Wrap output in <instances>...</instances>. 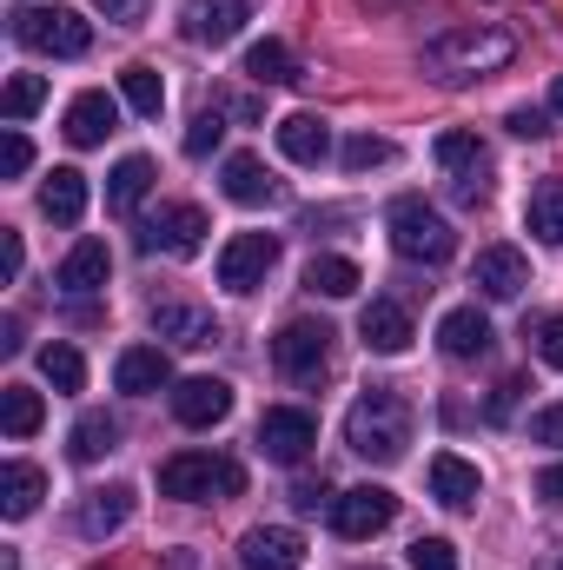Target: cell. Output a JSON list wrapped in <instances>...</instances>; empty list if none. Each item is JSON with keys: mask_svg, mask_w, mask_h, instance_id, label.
Listing matches in <instances>:
<instances>
[{"mask_svg": "<svg viewBox=\"0 0 563 570\" xmlns=\"http://www.w3.org/2000/svg\"><path fill=\"white\" fill-rule=\"evenodd\" d=\"M517 60V40L504 27H451L424 47V73L437 87H464V80H484V73H504Z\"/></svg>", "mask_w": 563, "mask_h": 570, "instance_id": "6da1fadb", "label": "cell"}, {"mask_svg": "<svg viewBox=\"0 0 563 570\" xmlns=\"http://www.w3.org/2000/svg\"><path fill=\"white\" fill-rule=\"evenodd\" d=\"M345 444H352L358 458H372V464H398L405 444H412V405H405L398 392L372 385V392L345 412Z\"/></svg>", "mask_w": 563, "mask_h": 570, "instance_id": "7a4b0ae2", "label": "cell"}, {"mask_svg": "<svg viewBox=\"0 0 563 570\" xmlns=\"http://www.w3.org/2000/svg\"><path fill=\"white\" fill-rule=\"evenodd\" d=\"M246 491V464L239 458H213V451H179L159 464V498L179 504H213V498H239Z\"/></svg>", "mask_w": 563, "mask_h": 570, "instance_id": "3957f363", "label": "cell"}, {"mask_svg": "<svg viewBox=\"0 0 563 570\" xmlns=\"http://www.w3.org/2000/svg\"><path fill=\"white\" fill-rule=\"evenodd\" d=\"M13 40L33 47V53H53V60H80L93 47V27L73 13V7H13L7 13Z\"/></svg>", "mask_w": 563, "mask_h": 570, "instance_id": "277c9868", "label": "cell"}, {"mask_svg": "<svg viewBox=\"0 0 563 570\" xmlns=\"http://www.w3.org/2000/svg\"><path fill=\"white\" fill-rule=\"evenodd\" d=\"M385 233H392V246H398L405 259H424V266H444V259L457 253L451 219H444L437 206H424V199H398V206L385 213Z\"/></svg>", "mask_w": 563, "mask_h": 570, "instance_id": "5b68a950", "label": "cell"}, {"mask_svg": "<svg viewBox=\"0 0 563 570\" xmlns=\"http://www.w3.org/2000/svg\"><path fill=\"white\" fill-rule=\"evenodd\" d=\"M392 518H398V498H392L385 484H352V491H338V498H332V531H338V538H352V544L378 538Z\"/></svg>", "mask_w": 563, "mask_h": 570, "instance_id": "8992f818", "label": "cell"}, {"mask_svg": "<svg viewBox=\"0 0 563 570\" xmlns=\"http://www.w3.org/2000/svg\"><path fill=\"white\" fill-rule=\"evenodd\" d=\"M332 325L325 318H292L279 325V338H273V365H279L285 379H318L325 372V358H332Z\"/></svg>", "mask_w": 563, "mask_h": 570, "instance_id": "52a82bcc", "label": "cell"}, {"mask_svg": "<svg viewBox=\"0 0 563 570\" xmlns=\"http://www.w3.org/2000/svg\"><path fill=\"white\" fill-rule=\"evenodd\" d=\"M206 233H213V219L199 206H159L140 226V246L146 253H166V259H192L206 246Z\"/></svg>", "mask_w": 563, "mask_h": 570, "instance_id": "ba28073f", "label": "cell"}, {"mask_svg": "<svg viewBox=\"0 0 563 570\" xmlns=\"http://www.w3.org/2000/svg\"><path fill=\"white\" fill-rule=\"evenodd\" d=\"M253 444H259L273 464H305L312 444H318V419L298 412V405H273V412L259 419V431H253Z\"/></svg>", "mask_w": 563, "mask_h": 570, "instance_id": "9c48e42d", "label": "cell"}, {"mask_svg": "<svg viewBox=\"0 0 563 570\" xmlns=\"http://www.w3.org/2000/svg\"><path fill=\"white\" fill-rule=\"evenodd\" d=\"M273 266H279V239L273 233H233L226 253H219V285L226 292H259Z\"/></svg>", "mask_w": 563, "mask_h": 570, "instance_id": "30bf717a", "label": "cell"}, {"mask_svg": "<svg viewBox=\"0 0 563 570\" xmlns=\"http://www.w3.org/2000/svg\"><path fill=\"white\" fill-rule=\"evenodd\" d=\"M226 412H233V385H226V379H179V385H172V419L186 431L219 425Z\"/></svg>", "mask_w": 563, "mask_h": 570, "instance_id": "8fae6325", "label": "cell"}, {"mask_svg": "<svg viewBox=\"0 0 563 570\" xmlns=\"http://www.w3.org/2000/svg\"><path fill=\"white\" fill-rule=\"evenodd\" d=\"M358 338H365V352L398 358V352L412 345V312H405L398 298H372V305L358 312Z\"/></svg>", "mask_w": 563, "mask_h": 570, "instance_id": "7c38bea8", "label": "cell"}, {"mask_svg": "<svg viewBox=\"0 0 563 570\" xmlns=\"http://www.w3.org/2000/svg\"><path fill=\"white\" fill-rule=\"evenodd\" d=\"M246 20H253V0H186V40L199 47H226Z\"/></svg>", "mask_w": 563, "mask_h": 570, "instance_id": "4fadbf2b", "label": "cell"}, {"mask_svg": "<svg viewBox=\"0 0 563 570\" xmlns=\"http://www.w3.org/2000/svg\"><path fill=\"white\" fill-rule=\"evenodd\" d=\"M471 279H477V292L484 298H524V285H531V266H524V253L517 246H484L477 253V266H471Z\"/></svg>", "mask_w": 563, "mask_h": 570, "instance_id": "5bb4252c", "label": "cell"}, {"mask_svg": "<svg viewBox=\"0 0 563 570\" xmlns=\"http://www.w3.org/2000/svg\"><path fill=\"white\" fill-rule=\"evenodd\" d=\"M239 564L246 570H298L305 564V538L285 531V524H259L239 538Z\"/></svg>", "mask_w": 563, "mask_h": 570, "instance_id": "9a60e30c", "label": "cell"}, {"mask_svg": "<svg viewBox=\"0 0 563 570\" xmlns=\"http://www.w3.org/2000/svg\"><path fill=\"white\" fill-rule=\"evenodd\" d=\"M152 332L159 338H172V345H219V318L213 312H199V305H186V298H159L152 305Z\"/></svg>", "mask_w": 563, "mask_h": 570, "instance_id": "2e32d148", "label": "cell"}, {"mask_svg": "<svg viewBox=\"0 0 563 570\" xmlns=\"http://www.w3.org/2000/svg\"><path fill=\"white\" fill-rule=\"evenodd\" d=\"M134 518V484H100V491H87L80 498V511H73V524H80V538H113L120 524Z\"/></svg>", "mask_w": 563, "mask_h": 570, "instance_id": "e0dca14e", "label": "cell"}, {"mask_svg": "<svg viewBox=\"0 0 563 570\" xmlns=\"http://www.w3.org/2000/svg\"><path fill=\"white\" fill-rule=\"evenodd\" d=\"M113 385H120V392H134V399L166 392V385H172V358H166L159 345H127V352L113 358Z\"/></svg>", "mask_w": 563, "mask_h": 570, "instance_id": "ac0fdd59", "label": "cell"}, {"mask_svg": "<svg viewBox=\"0 0 563 570\" xmlns=\"http://www.w3.org/2000/svg\"><path fill=\"white\" fill-rule=\"evenodd\" d=\"M491 318L477 312V305H457V312H444L437 318V345H444V358H484L491 352Z\"/></svg>", "mask_w": 563, "mask_h": 570, "instance_id": "d6986e66", "label": "cell"}, {"mask_svg": "<svg viewBox=\"0 0 563 570\" xmlns=\"http://www.w3.org/2000/svg\"><path fill=\"white\" fill-rule=\"evenodd\" d=\"M477 491H484V478H477V464H471V458H457V451H437V458H431V498H437V504L471 511V504H477Z\"/></svg>", "mask_w": 563, "mask_h": 570, "instance_id": "ffe728a7", "label": "cell"}, {"mask_svg": "<svg viewBox=\"0 0 563 570\" xmlns=\"http://www.w3.org/2000/svg\"><path fill=\"white\" fill-rule=\"evenodd\" d=\"M273 140L292 166H325V153H332V127L318 120V114H285L279 127H273Z\"/></svg>", "mask_w": 563, "mask_h": 570, "instance_id": "44dd1931", "label": "cell"}, {"mask_svg": "<svg viewBox=\"0 0 563 570\" xmlns=\"http://www.w3.org/2000/svg\"><path fill=\"white\" fill-rule=\"evenodd\" d=\"M107 134H120V100L113 94H80L73 107H67V140L73 146H100Z\"/></svg>", "mask_w": 563, "mask_h": 570, "instance_id": "7402d4cb", "label": "cell"}, {"mask_svg": "<svg viewBox=\"0 0 563 570\" xmlns=\"http://www.w3.org/2000/svg\"><path fill=\"white\" fill-rule=\"evenodd\" d=\"M107 273H113V253H107V239H80V246L60 259V292H73V298H87V292H107Z\"/></svg>", "mask_w": 563, "mask_h": 570, "instance_id": "603a6c76", "label": "cell"}, {"mask_svg": "<svg viewBox=\"0 0 563 570\" xmlns=\"http://www.w3.org/2000/svg\"><path fill=\"white\" fill-rule=\"evenodd\" d=\"M40 213H47L53 226H80V213H87V173L53 166L47 186H40Z\"/></svg>", "mask_w": 563, "mask_h": 570, "instance_id": "cb8c5ba5", "label": "cell"}, {"mask_svg": "<svg viewBox=\"0 0 563 570\" xmlns=\"http://www.w3.org/2000/svg\"><path fill=\"white\" fill-rule=\"evenodd\" d=\"M226 199H239V206H273V199H279V179L266 173V159L233 153V159H226Z\"/></svg>", "mask_w": 563, "mask_h": 570, "instance_id": "d4e9b609", "label": "cell"}, {"mask_svg": "<svg viewBox=\"0 0 563 570\" xmlns=\"http://www.w3.org/2000/svg\"><path fill=\"white\" fill-rule=\"evenodd\" d=\"M40 498H47V471L13 458V464L0 471V518H33V511H40Z\"/></svg>", "mask_w": 563, "mask_h": 570, "instance_id": "484cf974", "label": "cell"}, {"mask_svg": "<svg viewBox=\"0 0 563 570\" xmlns=\"http://www.w3.org/2000/svg\"><path fill=\"white\" fill-rule=\"evenodd\" d=\"M146 193H152V159H146V153H127V159L107 173V213H134Z\"/></svg>", "mask_w": 563, "mask_h": 570, "instance_id": "4316f807", "label": "cell"}, {"mask_svg": "<svg viewBox=\"0 0 563 570\" xmlns=\"http://www.w3.org/2000/svg\"><path fill=\"white\" fill-rule=\"evenodd\" d=\"M246 73H253L259 87H292V80H298V60H292L285 40H253V47H246Z\"/></svg>", "mask_w": 563, "mask_h": 570, "instance_id": "83f0119b", "label": "cell"}, {"mask_svg": "<svg viewBox=\"0 0 563 570\" xmlns=\"http://www.w3.org/2000/svg\"><path fill=\"white\" fill-rule=\"evenodd\" d=\"M113 444H120V425H113L107 412H87L80 425L67 431V451H73V464H100Z\"/></svg>", "mask_w": 563, "mask_h": 570, "instance_id": "f1b7e54d", "label": "cell"}, {"mask_svg": "<svg viewBox=\"0 0 563 570\" xmlns=\"http://www.w3.org/2000/svg\"><path fill=\"white\" fill-rule=\"evenodd\" d=\"M524 226L544 239V246H563V179H544L524 206Z\"/></svg>", "mask_w": 563, "mask_h": 570, "instance_id": "f546056e", "label": "cell"}, {"mask_svg": "<svg viewBox=\"0 0 563 570\" xmlns=\"http://www.w3.org/2000/svg\"><path fill=\"white\" fill-rule=\"evenodd\" d=\"M305 285H312L318 298H352L365 279H358V266H352V259H338V253H318V259L305 266Z\"/></svg>", "mask_w": 563, "mask_h": 570, "instance_id": "4dcf8cb0", "label": "cell"}, {"mask_svg": "<svg viewBox=\"0 0 563 570\" xmlns=\"http://www.w3.org/2000/svg\"><path fill=\"white\" fill-rule=\"evenodd\" d=\"M40 419H47L40 392H27V385H7V392H0V431H7V438H33Z\"/></svg>", "mask_w": 563, "mask_h": 570, "instance_id": "1f68e13d", "label": "cell"}, {"mask_svg": "<svg viewBox=\"0 0 563 570\" xmlns=\"http://www.w3.org/2000/svg\"><path fill=\"white\" fill-rule=\"evenodd\" d=\"M120 100H127L140 120H159V107H166V80H159L152 67H140V60H134V67L120 73Z\"/></svg>", "mask_w": 563, "mask_h": 570, "instance_id": "d6a6232c", "label": "cell"}, {"mask_svg": "<svg viewBox=\"0 0 563 570\" xmlns=\"http://www.w3.org/2000/svg\"><path fill=\"white\" fill-rule=\"evenodd\" d=\"M40 379H47L53 392H80V385H87V358L53 338V345H40Z\"/></svg>", "mask_w": 563, "mask_h": 570, "instance_id": "836d02e7", "label": "cell"}, {"mask_svg": "<svg viewBox=\"0 0 563 570\" xmlns=\"http://www.w3.org/2000/svg\"><path fill=\"white\" fill-rule=\"evenodd\" d=\"M431 153H437V166H444L451 179H457V173L491 166V153H484V140H477V134H437V146H431Z\"/></svg>", "mask_w": 563, "mask_h": 570, "instance_id": "e575fe53", "label": "cell"}, {"mask_svg": "<svg viewBox=\"0 0 563 570\" xmlns=\"http://www.w3.org/2000/svg\"><path fill=\"white\" fill-rule=\"evenodd\" d=\"M40 100H47V80H40V73H13V80H7V94H0V114L20 127L27 114H40Z\"/></svg>", "mask_w": 563, "mask_h": 570, "instance_id": "d590c367", "label": "cell"}, {"mask_svg": "<svg viewBox=\"0 0 563 570\" xmlns=\"http://www.w3.org/2000/svg\"><path fill=\"white\" fill-rule=\"evenodd\" d=\"M338 159H345V173H372V166H392V159H398V146L378 140V134H352Z\"/></svg>", "mask_w": 563, "mask_h": 570, "instance_id": "8d00e7d4", "label": "cell"}, {"mask_svg": "<svg viewBox=\"0 0 563 570\" xmlns=\"http://www.w3.org/2000/svg\"><path fill=\"white\" fill-rule=\"evenodd\" d=\"M27 166H33V146H27L20 127H7V134H0V179H20Z\"/></svg>", "mask_w": 563, "mask_h": 570, "instance_id": "74e56055", "label": "cell"}, {"mask_svg": "<svg viewBox=\"0 0 563 570\" xmlns=\"http://www.w3.org/2000/svg\"><path fill=\"white\" fill-rule=\"evenodd\" d=\"M219 140H226V120H219V107H213V114H199V120L186 127V153H192V159H206Z\"/></svg>", "mask_w": 563, "mask_h": 570, "instance_id": "f35d334b", "label": "cell"}, {"mask_svg": "<svg viewBox=\"0 0 563 570\" xmlns=\"http://www.w3.org/2000/svg\"><path fill=\"white\" fill-rule=\"evenodd\" d=\"M412 570H457V544L451 538H418L412 544Z\"/></svg>", "mask_w": 563, "mask_h": 570, "instance_id": "ab89813d", "label": "cell"}, {"mask_svg": "<svg viewBox=\"0 0 563 570\" xmlns=\"http://www.w3.org/2000/svg\"><path fill=\"white\" fill-rule=\"evenodd\" d=\"M504 127H511L517 140H544V134H551V114H544V107H511Z\"/></svg>", "mask_w": 563, "mask_h": 570, "instance_id": "60d3db41", "label": "cell"}, {"mask_svg": "<svg viewBox=\"0 0 563 570\" xmlns=\"http://www.w3.org/2000/svg\"><path fill=\"white\" fill-rule=\"evenodd\" d=\"M451 193H457V206H484V199H491V166L457 173V179H451Z\"/></svg>", "mask_w": 563, "mask_h": 570, "instance_id": "b9f144b4", "label": "cell"}, {"mask_svg": "<svg viewBox=\"0 0 563 570\" xmlns=\"http://www.w3.org/2000/svg\"><path fill=\"white\" fill-rule=\"evenodd\" d=\"M292 511H305V518H312V511H332L325 478H298V484H292Z\"/></svg>", "mask_w": 563, "mask_h": 570, "instance_id": "7bdbcfd3", "label": "cell"}, {"mask_svg": "<svg viewBox=\"0 0 563 570\" xmlns=\"http://www.w3.org/2000/svg\"><path fill=\"white\" fill-rule=\"evenodd\" d=\"M517 399H524V379H504V385L491 392V405H484V419H491V425H504V419L517 412Z\"/></svg>", "mask_w": 563, "mask_h": 570, "instance_id": "ee69618b", "label": "cell"}, {"mask_svg": "<svg viewBox=\"0 0 563 570\" xmlns=\"http://www.w3.org/2000/svg\"><path fill=\"white\" fill-rule=\"evenodd\" d=\"M537 358H544L551 372H563V312L557 318H544V332H537Z\"/></svg>", "mask_w": 563, "mask_h": 570, "instance_id": "f6af8a7d", "label": "cell"}, {"mask_svg": "<svg viewBox=\"0 0 563 570\" xmlns=\"http://www.w3.org/2000/svg\"><path fill=\"white\" fill-rule=\"evenodd\" d=\"M93 7H100V13H107L113 27H140V20H146V7H152V0H93Z\"/></svg>", "mask_w": 563, "mask_h": 570, "instance_id": "bcb514c9", "label": "cell"}, {"mask_svg": "<svg viewBox=\"0 0 563 570\" xmlns=\"http://www.w3.org/2000/svg\"><path fill=\"white\" fill-rule=\"evenodd\" d=\"M531 444H563V405H544L531 419Z\"/></svg>", "mask_w": 563, "mask_h": 570, "instance_id": "7dc6e473", "label": "cell"}, {"mask_svg": "<svg viewBox=\"0 0 563 570\" xmlns=\"http://www.w3.org/2000/svg\"><path fill=\"white\" fill-rule=\"evenodd\" d=\"M20 233H0V279H20Z\"/></svg>", "mask_w": 563, "mask_h": 570, "instance_id": "c3c4849f", "label": "cell"}, {"mask_svg": "<svg viewBox=\"0 0 563 570\" xmlns=\"http://www.w3.org/2000/svg\"><path fill=\"white\" fill-rule=\"evenodd\" d=\"M537 498H544V504H563V464H544V471H537Z\"/></svg>", "mask_w": 563, "mask_h": 570, "instance_id": "681fc988", "label": "cell"}, {"mask_svg": "<svg viewBox=\"0 0 563 570\" xmlns=\"http://www.w3.org/2000/svg\"><path fill=\"white\" fill-rule=\"evenodd\" d=\"M0 352H20V318H0Z\"/></svg>", "mask_w": 563, "mask_h": 570, "instance_id": "f907efd6", "label": "cell"}, {"mask_svg": "<svg viewBox=\"0 0 563 570\" xmlns=\"http://www.w3.org/2000/svg\"><path fill=\"white\" fill-rule=\"evenodd\" d=\"M551 114H563V73L551 80Z\"/></svg>", "mask_w": 563, "mask_h": 570, "instance_id": "816d5d0a", "label": "cell"}, {"mask_svg": "<svg viewBox=\"0 0 563 570\" xmlns=\"http://www.w3.org/2000/svg\"><path fill=\"white\" fill-rule=\"evenodd\" d=\"M537 570H563V558H551V564H537Z\"/></svg>", "mask_w": 563, "mask_h": 570, "instance_id": "f5cc1de1", "label": "cell"}]
</instances>
